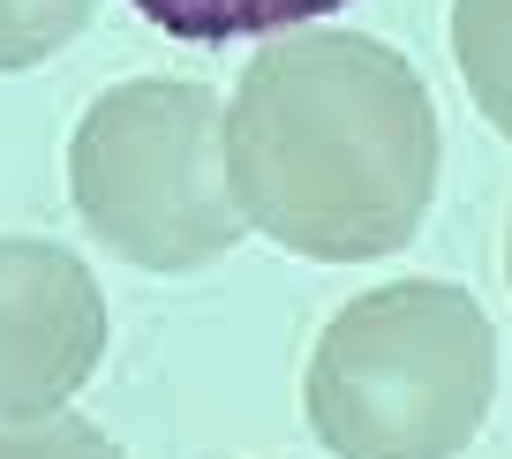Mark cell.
Segmentation results:
<instances>
[{
    "mask_svg": "<svg viewBox=\"0 0 512 459\" xmlns=\"http://www.w3.org/2000/svg\"><path fill=\"white\" fill-rule=\"evenodd\" d=\"M437 106L415 61L362 31H294L226 106V189L264 241L362 264L415 241L437 196Z\"/></svg>",
    "mask_w": 512,
    "mask_h": 459,
    "instance_id": "1",
    "label": "cell"
},
{
    "mask_svg": "<svg viewBox=\"0 0 512 459\" xmlns=\"http://www.w3.org/2000/svg\"><path fill=\"white\" fill-rule=\"evenodd\" d=\"M497 399V332L452 279H392L317 332L309 429L339 459H460Z\"/></svg>",
    "mask_w": 512,
    "mask_h": 459,
    "instance_id": "2",
    "label": "cell"
},
{
    "mask_svg": "<svg viewBox=\"0 0 512 459\" xmlns=\"http://www.w3.org/2000/svg\"><path fill=\"white\" fill-rule=\"evenodd\" d=\"M68 196H76L83 226L128 264H219L241 241L219 98L181 76H136L98 91L68 136Z\"/></svg>",
    "mask_w": 512,
    "mask_h": 459,
    "instance_id": "3",
    "label": "cell"
},
{
    "mask_svg": "<svg viewBox=\"0 0 512 459\" xmlns=\"http://www.w3.org/2000/svg\"><path fill=\"white\" fill-rule=\"evenodd\" d=\"M106 354V294L61 241H0V414H61Z\"/></svg>",
    "mask_w": 512,
    "mask_h": 459,
    "instance_id": "4",
    "label": "cell"
},
{
    "mask_svg": "<svg viewBox=\"0 0 512 459\" xmlns=\"http://www.w3.org/2000/svg\"><path fill=\"white\" fill-rule=\"evenodd\" d=\"M144 23L189 46H234V38H272V31H309L317 16L347 0H128Z\"/></svg>",
    "mask_w": 512,
    "mask_h": 459,
    "instance_id": "5",
    "label": "cell"
},
{
    "mask_svg": "<svg viewBox=\"0 0 512 459\" xmlns=\"http://www.w3.org/2000/svg\"><path fill=\"white\" fill-rule=\"evenodd\" d=\"M452 61L482 121L512 143V0H452Z\"/></svg>",
    "mask_w": 512,
    "mask_h": 459,
    "instance_id": "6",
    "label": "cell"
},
{
    "mask_svg": "<svg viewBox=\"0 0 512 459\" xmlns=\"http://www.w3.org/2000/svg\"><path fill=\"white\" fill-rule=\"evenodd\" d=\"M98 16V0H0V76H16V68H38L83 38Z\"/></svg>",
    "mask_w": 512,
    "mask_h": 459,
    "instance_id": "7",
    "label": "cell"
},
{
    "mask_svg": "<svg viewBox=\"0 0 512 459\" xmlns=\"http://www.w3.org/2000/svg\"><path fill=\"white\" fill-rule=\"evenodd\" d=\"M0 459H121V444L76 414H31V422H0Z\"/></svg>",
    "mask_w": 512,
    "mask_h": 459,
    "instance_id": "8",
    "label": "cell"
},
{
    "mask_svg": "<svg viewBox=\"0 0 512 459\" xmlns=\"http://www.w3.org/2000/svg\"><path fill=\"white\" fill-rule=\"evenodd\" d=\"M505 279H512V219H505Z\"/></svg>",
    "mask_w": 512,
    "mask_h": 459,
    "instance_id": "9",
    "label": "cell"
}]
</instances>
